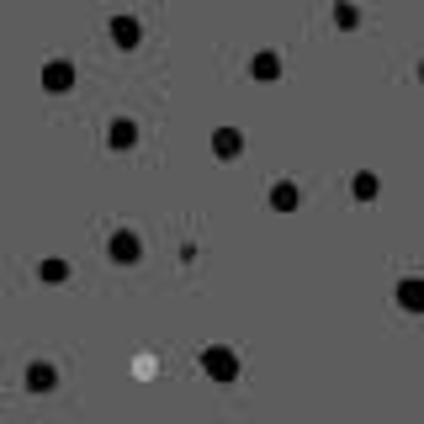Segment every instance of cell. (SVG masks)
Returning a JSON list of instances; mask_svg holds the SVG:
<instances>
[{
    "instance_id": "1",
    "label": "cell",
    "mask_w": 424,
    "mask_h": 424,
    "mask_svg": "<svg viewBox=\"0 0 424 424\" xmlns=\"http://www.w3.org/2000/svg\"><path fill=\"white\" fill-rule=\"evenodd\" d=\"M403 303H408V308H424V286L408 282V286H403Z\"/></svg>"
}]
</instances>
